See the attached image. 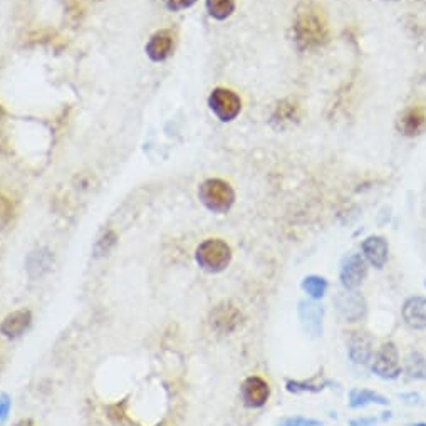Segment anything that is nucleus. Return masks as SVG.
Returning a JSON list of instances; mask_svg holds the SVG:
<instances>
[{
	"mask_svg": "<svg viewBox=\"0 0 426 426\" xmlns=\"http://www.w3.org/2000/svg\"><path fill=\"white\" fill-rule=\"evenodd\" d=\"M242 401L247 408H262L270 398V386L260 376H248L240 386Z\"/></svg>",
	"mask_w": 426,
	"mask_h": 426,
	"instance_id": "obj_9",
	"label": "nucleus"
},
{
	"mask_svg": "<svg viewBox=\"0 0 426 426\" xmlns=\"http://www.w3.org/2000/svg\"><path fill=\"white\" fill-rule=\"evenodd\" d=\"M299 117V108L292 101H282L275 108L274 115H272V121L279 123L280 128H284L285 125H292Z\"/></svg>",
	"mask_w": 426,
	"mask_h": 426,
	"instance_id": "obj_20",
	"label": "nucleus"
},
{
	"mask_svg": "<svg viewBox=\"0 0 426 426\" xmlns=\"http://www.w3.org/2000/svg\"><path fill=\"white\" fill-rule=\"evenodd\" d=\"M13 426H35V425H34L33 420H21V421H17V423Z\"/></svg>",
	"mask_w": 426,
	"mask_h": 426,
	"instance_id": "obj_28",
	"label": "nucleus"
},
{
	"mask_svg": "<svg viewBox=\"0 0 426 426\" xmlns=\"http://www.w3.org/2000/svg\"><path fill=\"white\" fill-rule=\"evenodd\" d=\"M405 373L411 379H426V359L418 351H410L405 359Z\"/></svg>",
	"mask_w": 426,
	"mask_h": 426,
	"instance_id": "obj_18",
	"label": "nucleus"
},
{
	"mask_svg": "<svg viewBox=\"0 0 426 426\" xmlns=\"http://www.w3.org/2000/svg\"><path fill=\"white\" fill-rule=\"evenodd\" d=\"M242 312L230 302H221L210 312V326L219 334H232L242 324Z\"/></svg>",
	"mask_w": 426,
	"mask_h": 426,
	"instance_id": "obj_6",
	"label": "nucleus"
},
{
	"mask_svg": "<svg viewBox=\"0 0 426 426\" xmlns=\"http://www.w3.org/2000/svg\"><path fill=\"white\" fill-rule=\"evenodd\" d=\"M30 324H33V312L29 309L13 311L2 321L0 333L8 339H17L30 328Z\"/></svg>",
	"mask_w": 426,
	"mask_h": 426,
	"instance_id": "obj_14",
	"label": "nucleus"
},
{
	"mask_svg": "<svg viewBox=\"0 0 426 426\" xmlns=\"http://www.w3.org/2000/svg\"><path fill=\"white\" fill-rule=\"evenodd\" d=\"M366 275H368V262L361 253H352L349 255L341 267V285L346 291H356L359 285L364 282Z\"/></svg>",
	"mask_w": 426,
	"mask_h": 426,
	"instance_id": "obj_7",
	"label": "nucleus"
},
{
	"mask_svg": "<svg viewBox=\"0 0 426 426\" xmlns=\"http://www.w3.org/2000/svg\"><path fill=\"white\" fill-rule=\"evenodd\" d=\"M362 257L376 269H383L388 262L389 246L383 237H368L362 242Z\"/></svg>",
	"mask_w": 426,
	"mask_h": 426,
	"instance_id": "obj_16",
	"label": "nucleus"
},
{
	"mask_svg": "<svg viewBox=\"0 0 426 426\" xmlns=\"http://www.w3.org/2000/svg\"><path fill=\"white\" fill-rule=\"evenodd\" d=\"M334 306H336L339 316L347 323H357L366 316V311H368L364 297L355 291L338 294L336 299H334Z\"/></svg>",
	"mask_w": 426,
	"mask_h": 426,
	"instance_id": "obj_8",
	"label": "nucleus"
},
{
	"mask_svg": "<svg viewBox=\"0 0 426 426\" xmlns=\"http://www.w3.org/2000/svg\"><path fill=\"white\" fill-rule=\"evenodd\" d=\"M11 408H12L11 396H8V394H6V393L0 394V423H4V421L8 418Z\"/></svg>",
	"mask_w": 426,
	"mask_h": 426,
	"instance_id": "obj_26",
	"label": "nucleus"
},
{
	"mask_svg": "<svg viewBox=\"0 0 426 426\" xmlns=\"http://www.w3.org/2000/svg\"><path fill=\"white\" fill-rule=\"evenodd\" d=\"M294 39L301 51H314L329 42L330 30L328 22L323 13L311 4H302L297 8L294 21Z\"/></svg>",
	"mask_w": 426,
	"mask_h": 426,
	"instance_id": "obj_1",
	"label": "nucleus"
},
{
	"mask_svg": "<svg viewBox=\"0 0 426 426\" xmlns=\"http://www.w3.org/2000/svg\"><path fill=\"white\" fill-rule=\"evenodd\" d=\"M391 2H393V0H391Z\"/></svg>",
	"mask_w": 426,
	"mask_h": 426,
	"instance_id": "obj_30",
	"label": "nucleus"
},
{
	"mask_svg": "<svg viewBox=\"0 0 426 426\" xmlns=\"http://www.w3.org/2000/svg\"><path fill=\"white\" fill-rule=\"evenodd\" d=\"M299 319L312 338H319L323 334V321H324V307L316 301H301L297 307Z\"/></svg>",
	"mask_w": 426,
	"mask_h": 426,
	"instance_id": "obj_11",
	"label": "nucleus"
},
{
	"mask_svg": "<svg viewBox=\"0 0 426 426\" xmlns=\"http://www.w3.org/2000/svg\"><path fill=\"white\" fill-rule=\"evenodd\" d=\"M347 355L355 364H368L373 359V338L364 330H351L347 336Z\"/></svg>",
	"mask_w": 426,
	"mask_h": 426,
	"instance_id": "obj_10",
	"label": "nucleus"
},
{
	"mask_svg": "<svg viewBox=\"0 0 426 426\" xmlns=\"http://www.w3.org/2000/svg\"><path fill=\"white\" fill-rule=\"evenodd\" d=\"M277 426H321V421L304 418V416H289V418L280 421Z\"/></svg>",
	"mask_w": 426,
	"mask_h": 426,
	"instance_id": "obj_23",
	"label": "nucleus"
},
{
	"mask_svg": "<svg viewBox=\"0 0 426 426\" xmlns=\"http://www.w3.org/2000/svg\"><path fill=\"white\" fill-rule=\"evenodd\" d=\"M198 198L213 213H226L235 203V192L230 183L220 178H208L198 188Z\"/></svg>",
	"mask_w": 426,
	"mask_h": 426,
	"instance_id": "obj_3",
	"label": "nucleus"
},
{
	"mask_svg": "<svg viewBox=\"0 0 426 426\" xmlns=\"http://www.w3.org/2000/svg\"><path fill=\"white\" fill-rule=\"evenodd\" d=\"M208 106L213 115L219 117L224 123H230L242 111V99H240L234 91L225 88H217L212 91L208 98Z\"/></svg>",
	"mask_w": 426,
	"mask_h": 426,
	"instance_id": "obj_4",
	"label": "nucleus"
},
{
	"mask_svg": "<svg viewBox=\"0 0 426 426\" xmlns=\"http://www.w3.org/2000/svg\"><path fill=\"white\" fill-rule=\"evenodd\" d=\"M401 316L405 324L410 329L423 330L426 329V297L415 296L406 299V302L403 304Z\"/></svg>",
	"mask_w": 426,
	"mask_h": 426,
	"instance_id": "obj_13",
	"label": "nucleus"
},
{
	"mask_svg": "<svg viewBox=\"0 0 426 426\" xmlns=\"http://www.w3.org/2000/svg\"><path fill=\"white\" fill-rule=\"evenodd\" d=\"M301 287L312 301H319V299H323L326 292H328L329 282L324 277H321V275H307L301 282Z\"/></svg>",
	"mask_w": 426,
	"mask_h": 426,
	"instance_id": "obj_19",
	"label": "nucleus"
},
{
	"mask_svg": "<svg viewBox=\"0 0 426 426\" xmlns=\"http://www.w3.org/2000/svg\"><path fill=\"white\" fill-rule=\"evenodd\" d=\"M195 258L200 269L210 274H219L224 272L232 260V248L221 238H207L198 246Z\"/></svg>",
	"mask_w": 426,
	"mask_h": 426,
	"instance_id": "obj_2",
	"label": "nucleus"
},
{
	"mask_svg": "<svg viewBox=\"0 0 426 426\" xmlns=\"http://www.w3.org/2000/svg\"><path fill=\"white\" fill-rule=\"evenodd\" d=\"M205 6L213 19L225 21L234 13L237 0H207Z\"/></svg>",
	"mask_w": 426,
	"mask_h": 426,
	"instance_id": "obj_21",
	"label": "nucleus"
},
{
	"mask_svg": "<svg viewBox=\"0 0 426 426\" xmlns=\"http://www.w3.org/2000/svg\"><path fill=\"white\" fill-rule=\"evenodd\" d=\"M376 423V418H357L351 421V426H371Z\"/></svg>",
	"mask_w": 426,
	"mask_h": 426,
	"instance_id": "obj_27",
	"label": "nucleus"
},
{
	"mask_svg": "<svg viewBox=\"0 0 426 426\" xmlns=\"http://www.w3.org/2000/svg\"><path fill=\"white\" fill-rule=\"evenodd\" d=\"M115 243H116L115 234H113V232H106V234H104L103 237L99 238V242H98V246H96L98 255H106V253L110 252L113 247H115Z\"/></svg>",
	"mask_w": 426,
	"mask_h": 426,
	"instance_id": "obj_24",
	"label": "nucleus"
},
{
	"mask_svg": "<svg viewBox=\"0 0 426 426\" xmlns=\"http://www.w3.org/2000/svg\"><path fill=\"white\" fill-rule=\"evenodd\" d=\"M197 4V0H165V6L171 12H180Z\"/></svg>",
	"mask_w": 426,
	"mask_h": 426,
	"instance_id": "obj_25",
	"label": "nucleus"
},
{
	"mask_svg": "<svg viewBox=\"0 0 426 426\" xmlns=\"http://www.w3.org/2000/svg\"><path fill=\"white\" fill-rule=\"evenodd\" d=\"M173 47V34H171L170 30H158L156 34L151 35V39H149V42L146 44V54L151 61L161 62L171 56Z\"/></svg>",
	"mask_w": 426,
	"mask_h": 426,
	"instance_id": "obj_15",
	"label": "nucleus"
},
{
	"mask_svg": "<svg viewBox=\"0 0 426 426\" xmlns=\"http://www.w3.org/2000/svg\"><path fill=\"white\" fill-rule=\"evenodd\" d=\"M415 426H426V423H418V425H415Z\"/></svg>",
	"mask_w": 426,
	"mask_h": 426,
	"instance_id": "obj_29",
	"label": "nucleus"
},
{
	"mask_svg": "<svg viewBox=\"0 0 426 426\" xmlns=\"http://www.w3.org/2000/svg\"><path fill=\"white\" fill-rule=\"evenodd\" d=\"M371 369L383 379H396L401 374V361L396 344L384 342L376 351L374 359L371 362Z\"/></svg>",
	"mask_w": 426,
	"mask_h": 426,
	"instance_id": "obj_5",
	"label": "nucleus"
},
{
	"mask_svg": "<svg viewBox=\"0 0 426 426\" xmlns=\"http://www.w3.org/2000/svg\"><path fill=\"white\" fill-rule=\"evenodd\" d=\"M396 128L406 138H415V136L423 134L426 129V113L418 106L408 108L398 117Z\"/></svg>",
	"mask_w": 426,
	"mask_h": 426,
	"instance_id": "obj_12",
	"label": "nucleus"
},
{
	"mask_svg": "<svg viewBox=\"0 0 426 426\" xmlns=\"http://www.w3.org/2000/svg\"><path fill=\"white\" fill-rule=\"evenodd\" d=\"M329 383H321L317 384L314 381H292V379H289L287 383H285V389H287L289 393H319L323 391L324 386H328Z\"/></svg>",
	"mask_w": 426,
	"mask_h": 426,
	"instance_id": "obj_22",
	"label": "nucleus"
},
{
	"mask_svg": "<svg viewBox=\"0 0 426 426\" xmlns=\"http://www.w3.org/2000/svg\"><path fill=\"white\" fill-rule=\"evenodd\" d=\"M369 405H381V406H388L389 400L383 394L371 391V389H361V388H355L349 391V406L355 408H364Z\"/></svg>",
	"mask_w": 426,
	"mask_h": 426,
	"instance_id": "obj_17",
	"label": "nucleus"
}]
</instances>
